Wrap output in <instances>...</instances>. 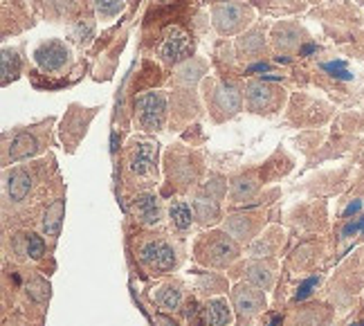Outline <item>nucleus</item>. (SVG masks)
<instances>
[{"instance_id": "bb28decb", "label": "nucleus", "mask_w": 364, "mask_h": 326, "mask_svg": "<svg viewBox=\"0 0 364 326\" xmlns=\"http://www.w3.org/2000/svg\"><path fill=\"white\" fill-rule=\"evenodd\" d=\"M362 209V201H355V203H351V205H348L346 209H344V219H348V216H355L358 214V211Z\"/></svg>"}, {"instance_id": "5701e85b", "label": "nucleus", "mask_w": 364, "mask_h": 326, "mask_svg": "<svg viewBox=\"0 0 364 326\" xmlns=\"http://www.w3.org/2000/svg\"><path fill=\"white\" fill-rule=\"evenodd\" d=\"M21 73V56L16 50H3V81L7 83L9 79H16Z\"/></svg>"}, {"instance_id": "0eeeda50", "label": "nucleus", "mask_w": 364, "mask_h": 326, "mask_svg": "<svg viewBox=\"0 0 364 326\" xmlns=\"http://www.w3.org/2000/svg\"><path fill=\"white\" fill-rule=\"evenodd\" d=\"M212 19L220 34H234V32H239L243 25L250 23V9L239 3L220 0V5H216L212 11Z\"/></svg>"}, {"instance_id": "9d476101", "label": "nucleus", "mask_w": 364, "mask_h": 326, "mask_svg": "<svg viewBox=\"0 0 364 326\" xmlns=\"http://www.w3.org/2000/svg\"><path fill=\"white\" fill-rule=\"evenodd\" d=\"M279 102H284V90L265 83V79L250 81L245 86V104L250 110H255V112L272 110L279 106Z\"/></svg>"}, {"instance_id": "ddd939ff", "label": "nucleus", "mask_w": 364, "mask_h": 326, "mask_svg": "<svg viewBox=\"0 0 364 326\" xmlns=\"http://www.w3.org/2000/svg\"><path fill=\"white\" fill-rule=\"evenodd\" d=\"M193 221H196L193 205L182 201V198H176V201L169 203V225H171L173 234H178V236L189 234Z\"/></svg>"}, {"instance_id": "6ab92c4d", "label": "nucleus", "mask_w": 364, "mask_h": 326, "mask_svg": "<svg viewBox=\"0 0 364 326\" xmlns=\"http://www.w3.org/2000/svg\"><path fill=\"white\" fill-rule=\"evenodd\" d=\"M245 273L250 283H255L257 288L261 290H268L274 281V268L270 263H263V261H252L245 265Z\"/></svg>"}, {"instance_id": "b1692460", "label": "nucleus", "mask_w": 364, "mask_h": 326, "mask_svg": "<svg viewBox=\"0 0 364 326\" xmlns=\"http://www.w3.org/2000/svg\"><path fill=\"white\" fill-rule=\"evenodd\" d=\"M321 70L326 75H331L333 79H340V81H353V73L348 70V63L342 59H335V61H326L321 63Z\"/></svg>"}, {"instance_id": "4be33fe9", "label": "nucleus", "mask_w": 364, "mask_h": 326, "mask_svg": "<svg viewBox=\"0 0 364 326\" xmlns=\"http://www.w3.org/2000/svg\"><path fill=\"white\" fill-rule=\"evenodd\" d=\"M126 0H95V11L102 21H110L119 16V11H124Z\"/></svg>"}, {"instance_id": "2eb2a0df", "label": "nucleus", "mask_w": 364, "mask_h": 326, "mask_svg": "<svg viewBox=\"0 0 364 326\" xmlns=\"http://www.w3.org/2000/svg\"><path fill=\"white\" fill-rule=\"evenodd\" d=\"M41 151L38 147V140L34 135H27V133H18L11 137V144L5 147V160L9 162H16V160H27L36 155Z\"/></svg>"}, {"instance_id": "7ed1b4c3", "label": "nucleus", "mask_w": 364, "mask_h": 326, "mask_svg": "<svg viewBox=\"0 0 364 326\" xmlns=\"http://www.w3.org/2000/svg\"><path fill=\"white\" fill-rule=\"evenodd\" d=\"M239 243L225 232H209L203 234L196 243V259L207 268H228L239 259Z\"/></svg>"}, {"instance_id": "6e6552de", "label": "nucleus", "mask_w": 364, "mask_h": 326, "mask_svg": "<svg viewBox=\"0 0 364 326\" xmlns=\"http://www.w3.org/2000/svg\"><path fill=\"white\" fill-rule=\"evenodd\" d=\"M193 52V41L187 32H182L180 27H169L164 34V41L160 46V56L164 63L178 65L182 61H187Z\"/></svg>"}, {"instance_id": "a211bd4d", "label": "nucleus", "mask_w": 364, "mask_h": 326, "mask_svg": "<svg viewBox=\"0 0 364 326\" xmlns=\"http://www.w3.org/2000/svg\"><path fill=\"white\" fill-rule=\"evenodd\" d=\"M61 223H63V201H54L48 205L43 221H41V232L48 238H57L61 232Z\"/></svg>"}, {"instance_id": "1a4fd4ad", "label": "nucleus", "mask_w": 364, "mask_h": 326, "mask_svg": "<svg viewBox=\"0 0 364 326\" xmlns=\"http://www.w3.org/2000/svg\"><path fill=\"white\" fill-rule=\"evenodd\" d=\"M223 185L220 182H209V185L193 198V211L196 219L203 225H212L220 219V196H223Z\"/></svg>"}, {"instance_id": "39448f33", "label": "nucleus", "mask_w": 364, "mask_h": 326, "mask_svg": "<svg viewBox=\"0 0 364 326\" xmlns=\"http://www.w3.org/2000/svg\"><path fill=\"white\" fill-rule=\"evenodd\" d=\"M73 48H70L65 41L59 38H50L43 41L36 50H34V63L38 65L41 73L46 75H61L73 65Z\"/></svg>"}, {"instance_id": "c756f323", "label": "nucleus", "mask_w": 364, "mask_h": 326, "mask_svg": "<svg viewBox=\"0 0 364 326\" xmlns=\"http://www.w3.org/2000/svg\"><path fill=\"white\" fill-rule=\"evenodd\" d=\"M351 326H364V322H360V324H351Z\"/></svg>"}, {"instance_id": "cd10ccee", "label": "nucleus", "mask_w": 364, "mask_h": 326, "mask_svg": "<svg viewBox=\"0 0 364 326\" xmlns=\"http://www.w3.org/2000/svg\"><path fill=\"white\" fill-rule=\"evenodd\" d=\"M270 65L268 63H257V65H250V73H263V70H268Z\"/></svg>"}, {"instance_id": "7c9ffc66", "label": "nucleus", "mask_w": 364, "mask_h": 326, "mask_svg": "<svg viewBox=\"0 0 364 326\" xmlns=\"http://www.w3.org/2000/svg\"><path fill=\"white\" fill-rule=\"evenodd\" d=\"M158 3H166V0H158Z\"/></svg>"}, {"instance_id": "aec40b11", "label": "nucleus", "mask_w": 364, "mask_h": 326, "mask_svg": "<svg viewBox=\"0 0 364 326\" xmlns=\"http://www.w3.org/2000/svg\"><path fill=\"white\" fill-rule=\"evenodd\" d=\"M216 106H218V110H225L228 115L236 112V110L241 108V95H239V90H236L234 86H228V83H223V86H218V93H216Z\"/></svg>"}, {"instance_id": "dca6fc26", "label": "nucleus", "mask_w": 364, "mask_h": 326, "mask_svg": "<svg viewBox=\"0 0 364 326\" xmlns=\"http://www.w3.org/2000/svg\"><path fill=\"white\" fill-rule=\"evenodd\" d=\"M14 250L23 254L25 259L36 261L46 254V241L36 232H21V234H16V238H14Z\"/></svg>"}, {"instance_id": "20e7f679", "label": "nucleus", "mask_w": 364, "mask_h": 326, "mask_svg": "<svg viewBox=\"0 0 364 326\" xmlns=\"http://www.w3.org/2000/svg\"><path fill=\"white\" fill-rule=\"evenodd\" d=\"M166 104L169 99L162 90H149L142 93L135 102V122L142 131L153 133V131H162L166 124Z\"/></svg>"}, {"instance_id": "a878e982", "label": "nucleus", "mask_w": 364, "mask_h": 326, "mask_svg": "<svg viewBox=\"0 0 364 326\" xmlns=\"http://www.w3.org/2000/svg\"><path fill=\"white\" fill-rule=\"evenodd\" d=\"M319 283V277H311V279H306L301 286H299V290H297V300H306L308 295L313 293V288Z\"/></svg>"}, {"instance_id": "393cba45", "label": "nucleus", "mask_w": 364, "mask_h": 326, "mask_svg": "<svg viewBox=\"0 0 364 326\" xmlns=\"http://www.w3.org/2000/svg\"><path fill=\"white\" fill-rule=\"evenodd\" d=\"M355 234H364V216L348 221L344 228H342V238H351Z\"/></svg>"}, {"instance_id": "9b49d317", "label": "nucleus", "mask_w": 364, "mask_h": 326, "mask_svg": "<svg viewBox=\"0 0 364 326\" xmlns=\"http://www.w3.org/2000/svg\"><path fill=\"white\" fill-rule=\"evenodd\" d=\"M131 211H133L135 221L139 225H144V228H158L164 219L162 203H160L158 194H153V191L137 194L131 203Z\"/></svg>"}, {"instance_id": "f8f14e48", "label": "nucleus", "mask_w": 364, "mask_h": 326, "mask_svg": "<svg viewBox=\"0 0 364 326\" xmlns=\"http://www.w3.org/2000/svg\"><path fill=\"white\" fill-rule=\"evenodd\" d=\"M32 191V176L27 169L18 167L5 174V198L11 205H21Z\"/></svg>"}, {"instance_id": "f257e3e1", "label": "nucleus", "mask_w": 364, "mask_h": 326, "mask_svg": "<svg viewBox=\"0 0 364 326\" xmlns=\"http://www.w3.org/2000/svg\"><path fill=\"white\" fill-rule=\"evenodd\" d=\"M137 261L149 275H164L180 265L182 250L171 238L162 234H149L137 243Z\"/></svg>"}, {"instance_id": "c85d7f7f", "label": "nucleus", "mask_w": 364, "mask_h": 326, "mask_svg": "<svg viewBox=\"0 0 364 326\" xmlns=\"http://www.w3.org/2000/svg\"><path fill=\"white\" fill-rule=\"evenodd\" d=\"M315 50H317V46H313V43H311V46H306V48H301V54H313Z\"/></svg>"}, {"instance_id": "f3484780", "label": "nucleus", "mask_w": 364, "mask_h": 326, "mask_svg": "<svg viewBox=\"0 0 364 326\" xmlns=\"http://www.w3.org/2000/svg\"><path fill=\"white\" fill-rule=\"evenodd\" d=\"M182 300H185V290H182L180 281H166L153 293V302H156L162 310H178Z\"/></svg>"}, {"instance_id": "412c9836", "label": "nucleus", "mask_w": 364, "mask_h": 326, "mask_svg": "<svg viewBox=\"0 0 364 326\" xmlns=\"http://www.w3.org/2000/svg\"><path fill=\"white\" fill-rule=\"evenodd\" d=\"M295 326H326L328 313L321 306H308L295 315Z\"/></svg>"}, {"instance_id": "423d86ee", "label": "nucleus", "mask_w": 364, "mask_h": 326, "mask_svg": "<svg viewBox=\"0 0 364 326\" xmlns=\"http://www.w3.org/2000/svg\"><path fill=\"white\" fill-rule=\"evenodd\" d=\"M232 304L236 313H239V317L243 322H250L265 308V295L255 283H239V286L232 290Z\"/></svg>"}, {"instance_id": "4468645a", "label": "nucleus", "mask_w": 364, "mask_h": 326, "mask_svg": "<svg viewBox=\"0 0 364 326\" xmlns=\"http://www.w3.org/2000/svg\"><path fill=\"white\" fill-rule=\"evenodd\" d=\"M203 317L207 326H232L234 308L225 297H212L203 308Z\"/></svg>"}, {"instance_id": "f03ea898", "label": "nucleus", "mask_w": 364, "mask_h": 326, "mask_svg": "<svg viewBox=\"0 0 364 326\" xmlns=\"http://www.w3.org/2000/svg\"><path fill=\"white\" fill-rule=\"evenodd\" d=\"M126 182L149 187L158 180V142L135 137L126 151Z\"/></svg>"}]
</instances>
